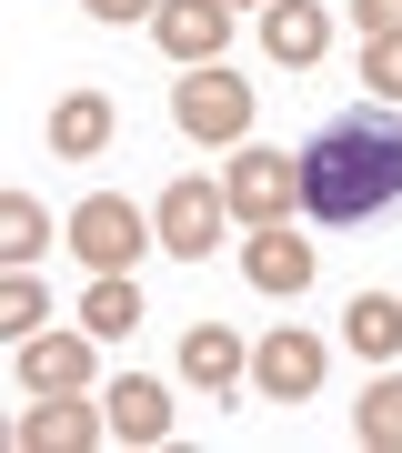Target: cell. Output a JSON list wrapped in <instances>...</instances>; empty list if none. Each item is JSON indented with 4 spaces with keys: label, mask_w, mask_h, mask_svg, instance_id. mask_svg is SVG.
I'll return each mask as SVG.
<instances>
[{
    "label": "cell",
    "mask_w": 402,
    "mask_h": 453,
    "mask_svg": "<svg viewBox=\"0 0 402 453\" xmlns=\"http://www.w3.org/2000/svg\"><path fill=\"white\" fill-rule=\"evenodd\" d=\"M302 211L312 222H372V211H392L402 202V121L383 111H342V121H322L302 151Z\"/></svg>",
    "instance_id": "obj_1"
},
{
    "label": "cell",
    "mask_w": 402,
    "mask_h": 453,
    "mask_svg": "<svg viewBox=\"0 0 402 453\" xmlns=\"http://www.w3.org/2000/svg\"><path fill=\"white\" fill-rule=\"evenodd\" d=\"M151 242H161V222H141V211H131L121 192H91V202L71 211V252L91 262V273H131V262H141Z\"/></svg>",
    "instance_id": "obj_2"
},
{
    "label": "cell",
    "mask_w": 402,
    "mask_h": 453,
    "mask_svg": "<svg viewBox=\"0 0 402 453\" xmlns=\"http://www.w3.org/2000/svg\"><path fill=\"white\" fill-rule=\"evenodd\" d=\"M171 121L192 131V142H241V131H252V81H231L222 61L181 71L171 81Z\"/></svg>",
    "instance_id": "obj_3"
},
{
    "label": "cell",
    "mask_w": 402,
    "mask_h": 453,
    "mask_svg": "<svg viewBox=\"0 0 402 453\" xmlns=\"http://www.w3.org/2000/svg\"><path fill=\"white\" fill-rule=\"evenodd\" d=\"M222 192H231V211H241L252 232H272V222L302 211V162H282V151H241Z\"/></svg>",
    "instance_id": "obj_4"
},
{
    "label": "cell",
    "mask_w": 402,
    "mask_h": 453,
    "mask_svg": "<svg viewBox=\"0 0 402 453\" xmlns=\"http://www.w3.org/2000/svg\"><path fill=\"white\" fill-rule=\"evenodd\" d=\"M111 443V413L80 403V393H31L20 413V453H101Z\"/></svg>",
    "instance_id": "obj_5"
},
{
    "label": "cell",
    "mask_w": 402,
    "mask_h": 453,
    "mask_svg": "<svg viewBox=\"0 0 402 453\" xmlns=\"http://www.w3.org/2000/svg\"><path fill=\"white\" fill-rule=\"evenodd\" d=\"M151 222H161V252L201 262L211 242H222V222H231V192H211V181H171V192L151 202Z\"/></svg>",
    "instance_id": "obj_6"
},
{
    "label": "cell",
    "mask_w": 402,
    "mask_h": 453,
    "mask_svg": "<svg viewBox=\"0 0 402 453\" xmlns=\"http://www.w3.org/2000/svg\"><path fill=\"white\" fill-rule=\"evenodd\" d=\"M151 41L171 50L181 71L222 61V41H231V0H161V11H151Z\"/></svg>",
    "instance_id": "obj_7"
},
{
    "label": "cell",
    "mask_w": 402,
    "mask_h": 453,
    "mask_svg": "<svg viewBox=\"0 0 402 453\" xmlns=\"http://www.w3.org/2000/svg\"><path fill=\"white\" fill-rule=\"evenodd\" d=\"M91 323H80V333H31V342H20V393H91Z\"/></svg>",
    "instance_id": "obj_8"
},
{
    "label": "cell",
    "mask_w": 402,
    "mask_h": 453,
    "mask_svg": "<svg viewBox=\"0 0 402 453\" xmlns=\"http://www.w3.org/2000/svg\"><path fill=\"white\" fill-rule=\"evenodd\" d=\"M252 393H262V403H312V393H322V342L282 323V333L252 353Z\"/></svg>",
    "instance_id": "obj_9"
},
{
    "label": "cell",
    "mask_w": 402,
    "mask_h": 453,
    "mask_svg": "<svg viewBox=\"0 0 402 453\" xmlns=\"http://www.w3.org/2000/svg\"><path fill=\"white\" fill-rule=\"evenodd\" d=\"M262 50H272L282 71H312L322 50H332V11H322V0H262Z\"/></svg>",
    "instance_id": "obj_10"
},
{
    "label": "cell",
    "mask_w": 402,
    "mask_h": 453,
    "mask_svg": "<svg viewBox=\"0 0 402 453\" xmlns=\"http://www.w3.org/2000/svg\"><path fill=\"white\" fill-rule=\"evenodd\" d=\"M111 101L101 91H61L50 101V151H61V162H101V151H111Z\"/></svg>",
    "instance_id": "obj_11"
},
{
    "label": "cell",
    "mask_w": 402,
    "mask_h": 453,
    "mask_svg": "<svg viewBox=\"0 0 402 453\" xmlns=\"http://www.w3.org/2000/svg\"><path fill=\"white\" fill-rule=\"evenodd\" d=\"M241 372H252V353H241L222 323H192V333H181V383H192V393H211V403H222Z\"/></svg>",
    "instance_id": "obj_12"
},
{
    "label": "cell",
    "mask_w": 402,
    "mask_h": 453,
    "mask_svg": "<svg viewBox=\"0 0 402 453\" xmlns=\"http://www.w3.org/2000/svg\"><path fill=\"white\" fill-rule=\"evenodd\" d=\"M241 273H252V292H312V242H292V222H272V232H252V252H241Z\"/></svg>",
    "instance_id": "obj_13"
},
{
    "label": "cell",
    "mask_w": 402,
    "mask_h": 453,
    "mask_svg": "<svg viewBox=\"0 0 402 453\" xmlns=\"http://www.w3.org/2000/svg\"><path fill=\"white\" fill-rule=\"evenodd\" d=\"M101 413H111L121 443H161V434H171V393H161L151 372H121V383L101 393Z\"/></svg>",
    "instance_id": "obj_14"
},
{
    "label": "cell",
    "mask_w": 402,
    "mask_h": 453,
    "mask_svg": "<svg viewBox=\"0 0 402 453\" xmlns=\"http://www.w3.org/2000/svg\"><path fill=\"white\" fill-rule=\"evenodd\" d=\"M50 242H71V222H50L41 192H0V262H41Z\"/></svg>",
    "instance_id": "obj_15"
},
{
    "label": "cell",
    "mask_w": 402,
    "mask_h": 453,
    "mask_svg": "<svg viewBox=\"0 0 402 453\" xmlns=\"http://www.w3.org/2000/svg\"><path fill=\"white\" fill-rule=\"evenodd\" d=\"M342 342H353L362 363H392V353H402V303H392V292H353V312H342Z\"/></svg>",
    "instance_id": "obj_16"
},
{
    "label": "cell",
    "mask_w": 402,
    "mask_h": 453,
    "mask_svg": "<svg viewBox=\"0 0 402 453\" xmlns=\"http://www.w3.org/2000/svg\"><path fill=\"white\" fill-rule=\"evenodd\" d=\"M0 323H11V342L50 333V292H41V262H11V282H0Z\"/></svg>",
    "instance_id": "obj_17"
},
{
    "label": "cell",
    "mask_w": 402,
    "mask_h": 453,
    "mask_svg": "<svg viewBox=\"0 0 402 453\" xmlns=\"http://www.w3.org/2000/svg\"><path fill=\"white\" fill-rule=\"evenodd\" d=\"M353 434H362L372 453H402V372H383V383L353 403Z\"/></svg>",
    "instance_id": "obj_18"
},
{
    "label": "cell",
    "mask_w": 402,
    "mask_h": 453,
    "mask_svg": "<svg viewBox=\"0 0 402 453\" xmlns=\"http://www.w3.org/2000/svg\"><path fill=\"white\" fill-rule=\"evenodd\" d=\"M80 323H91L101 342H121L131 323H141V292H131V273H101V282H91V303H80Z\"/></svg>",
    "instance_id": "obj_19"
},
{
    "label": "cell",
    "mask_w": 402,
    "mask_h": 453,
    "mask_svg": "<svg viewBox=\"0 0 402 453\" xmlns=\"http://www.w3.org/2000/svg\"><path fill=\"white\" fill-rule=\"evenodd\" d=\"M362 81L383 91V101H402V31H383V41H362Z\"/></svg>",
    "instance_id": "obj_20"
},
{
    "label": "cell",
    "mask_w": 402,
    "mask_h": 453,
    "mask_svg": "<svg viewBox=\"0 0 402 453\" xmlns=\"http://www.w3.org/2000/svg\"><path fill=\"white\" fill-rule=\"evenodd\" d=\"M353 20H362V41H383V31H402V0H353Z\"/></svg>",
    "instance_id": "obj_21"
},
{
    "label": "cell",
    "mask_w": 402,
    "mask_h": 453,
    "mask_svg": "<svg viewBox=\"0 0 402 453\" xmlns=\"http://www.w3.org/2000/svg\"><path fill=\"white\" fill-rule=\"evenodd\" d=\"M80 11H91V20H151L161 0H80Z\"/></svg>",
    "instance_id": "obj_22"
}]
</instances>
